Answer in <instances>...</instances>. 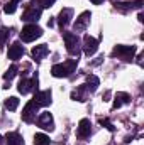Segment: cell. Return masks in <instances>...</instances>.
<instances>
[{
    "label": "cell",
    "instance_id": "obj_1",
    "mask_svg": "<svg viewBox=\"0 0 144 145\" xmlns=\"http://www.w3.org/2000/svg\"><path fill=\"white\" fill-rule=\"evenodd\" d=\"M76 64H78V59H68L66 63H61V64H54L51 68V74L54 78H68L75 69H76Z\"/></svg>",
    "mask_w": 144,
    "mask_h": 145
},
{
    "label": "cell",
    "instance_id": "obj_2",
    "mask_svg": "<svg viewBox=\"0 0 144 145\" xmlns=\"http://www.w3.org/2000/svg\"><path fill=\"white\" fill-rule=\"evenodd\" d=\"M63 39H65V44H66V51L71 56L78 57V54L81 51V40H80V37L76 36V34H73V32H65Z\"/></svg>",
    "mask_w": 144,
    "mask_h": 145
},
{
    "label": "cell",
    "instance_id": "obj_3",
    "mask_svg": "<svg viewBox=\"0 0 144 145\" xmlns=\"http://www.w3.org/2000/svg\"><path fill=\"white\" fill-rule=\"evenodd\" d=\"M41 36H42V29L39 25H36V24H27L20 31V39L24 42H32V40H36L37 37Z\"/></svg>",
    "mask_w": 144,
    "mask_h": 145
},
{
    "label": "cell",
    "instance_id": "obj_4",
    "mask_svg": "<svg viewBox=\"0 0 144 145\" xmlns=\"http://www.w3.org/2000/svg\"><path fill=\"white\" fill-rule=\"evenodd\" d=\"M134 54H136V46H115L112 51V56L124 61H131Z\"/></svg>",
    "mask_w": 144,
    "mask_h": 145
},
{
    "label": "cell",
    "instance_id": "obj_5",
    "mask_svg": "<svg viewBox=\"0 0 144 145\" xmlns=\"http://www.w3.org/2000/svg\"><path fill=\"white\" fill-rule=\"evenodd\" d=\"M17 89H19V93H22V95H27V93H31V91H36L37 89V74H34L31 79L22 78L20 83H19V86H17Z\"/></svg>",
    "mask_w": 144,
    "mask_h": 145
},
{
    "label": "cell",
    "instance_id": "obj_6",
    "mask_svg": "<svg viewBox=\"0 0 144 145\" xmlns=\"http://www.w3.org/2000/svg\"><path fill=\"white\" fill-rule=\"evenodd\" d=\"M41 14H42V8L39 5H36V3H31L26 8V12L22 14V20H26V22H36V20H39Z\"/></svg>",
    "mask_w": 144,
    "mask_h": 145
},
{
    "label": "cell",
    "instance_id": "obj_7",
    "mask_svg": "<svg viewBox=\"0 0 144 145\" xmlns=\"http://www.w3.org/2000/svg\"><path fill=\"white\" fill-rule=\"evenodd\" d=\"M37 110H39V105H37L34 100H31V101L26 105V108L22 110V120L27 121V123H32V121L36 120Z\"/></svg>",
    "mask_w": 144,
    "mask_h": 145
},
{
    "label": "cell",
    "instance_id": "obj_8",
    "mask_svg": "<svg viewBox=\"0 0 144 145\" xmlns=\"http://www.w3.org/2000/svg\"><path fill=\"white\" fill-rule=\"evenodd\" d=\"M37 125H39L41 128H44V130L53 132V130H54V120H53V115H51L49 111H42V113L39 115V118H37Z\"/></svg>",
    "mask_w": 144,
    "mask_h": 145
},
{
    "label": "cell",
    "instance_id": "obj_9",
    "mask_svg": "<svg viewBox=\"0 0 144 145\" xmlns=\"http://www.w3.org/2000/svg\"><path fill=\"white\" fill-rule=\"evenodd\" d=\"M97 49H98V40L95 37L87 34V36L83 37V51H85V54L87 56H93L97 52Z\"/></svg>",
    "mask_w": 144,
    "mask_h": 145
},
{
    "label": "cell",
    "instance_id": "obj_10",
    "mask_svg": "<svg viewBox=\"0 0 144 145\" xmlns=\"http://www.w3.org/2000/svg\"><path fill=\"white\" fill-rule=\"evenodd\" d=\"M90 19H92V14H90V12H83V14L76 19V22L73 24L75 32H81V31H85V29L88 27V24H90Z\"/></svg>",
    "mask_w": 144,
    "mask_h": 145
},
{
    "label": "cell",
    "instance_id": "obj_11",
    "mask_svg": "<svg viewBox=\"0 0 144 145\" xmlns=\"http://www.w3.org/2000/svg\"><path fill=\"white\" fill-rule=\"evenodd\" d=\"M76 133H78V137H80V138H87V137H90V133H92V123H90V120H88V118L80 120Z\"/></svg>",
    "mask_w": 144,
    "mask_h": 145
},
{
    "label": "cell",
    "instance_id": "obj_12",
    "mask_svg": "<svg viewBox=\"0 0 144 145\" xmlns=\"http://www.w3.org/2000/svg\"><path fill=\"white\" fill-rule=\"evenodd\" d=\"M39 106H48L51 105V89H44V91H37L32 98Z\"/></svg>",
    "mask_w": 144,
    "mask_h": 145
},
{
    "label": "cell",
    "instance_id": "obj_13",
    "mask_svg": "<svg viewBox=\"0 0 144 145\" xmlns=\"http://www.w3.org/2000/svg\"><path fill=\"white\" fill-rule=\"evenodd\" d=\"M24 56V47L20 46V42H14L10 47H9V59L12 61H17L19 57Z\"/></svg>",
    "mask_w": 144,
    "mask_h": 145
},
{
    "label": "cell",
    "instance_id": "obj_14",
    "mask_svg": "<svg viewBox=\"0 0 144 145\" xmlns=\"http://www.w3.org/2000/svg\"><path fill=\"white\" fill-rule=\"evenodd\" d=\"M71 17H73L71 8H63V10L59 12V15H58V24H59V27H61V29L66 27V25L71 22Z\"/></svg>",
    "mask_w": 144,
    "mask_h": 145
},
{
    "label": "cell",
    "instance_id": "obj_15",
    "mask_svg": "<svg viewBox=\"0 0 144 145\" xmlns=\"http://www.w3.org/2000/svg\"><path fill=\"white\" fill-rule=\"evenodd\" d=\"M115 5V8L117 10H120V12H127V10H132V8H141V5H143V2L141 0H137V2H124V3H114Z\"/></svg>",
    "mask_w": 144,
    "mask_h": 145
},
{
    "label": "cell",
    "instance_id": "obj_16",
    "mask_svg": "<svg viewBox=\"0 0 144 145\" xmlns=\"http://www.w3.org/2000/svg\"><path fill=\"white\" fill-rule=\"evenodd\" d=\"M126 103H131V95H127V93H117L115 100H114V110L120 108Z\"/></svg>",
    "mask_w": 144,
    "mask_h": 145
},
{
    "label": "cell",
    "instance_id": "obj_17",
    "mask_svg": "<svg viewBox=\"0 0 144 145\" xmlns=\"http://www.w3.org/2000/svg\"><path fill=\"white\" fill-rule=\"evenodd\" d=\"M48 52H49V47H48L46 44H41V46H36V47L32 49V52H31V54H32V57H34L36 61H41Z\"/></svg>",
    "mask_w": 144,
    "mask_h": 145
},
{
    "label": "cell",
    "instance_id": "obj_18",
    "mask_svg": "<svg viewBox=\"0 0 144 145\" xmlns=\"http://www.w3.org/2000/svg\"><path fill=\"white\" fill-rule=\"evenodd\" d=\"M22 144H24V140L17 132H10V133L5 135V145H22Z\"/></svg>",
    "mask_w": 144,
    "mask_h": 145
},
{
    "label": "cell",
    "instance_id": "obj_19",
    "mask_svg": "<svg viewBox=\"0 0 144 145\" xmlns=\"http://www.w3.org/2000/svg\"><path fill=\"white\" fill-rule=\"evenodd\" d=\"M87 93H88V88H87V84H81V86H78V89H75V91L71 93V100L85 101V98H87Z\"/></svg>",
    "mask_w": 144,
    "mask_h": 145
},
{
    "label": "cell",
    "instance_id": "obj_20",
    "mask_svg": "<svg viewBox=\"0 0 144 145\" xmlns=\"http://www.w3.org/2000/svg\"><path fill=\"white\" fill-rule=\"evenodd\" d=\"M98 84H100V81H98V78H97L95 74H88V76H87V88H88L90 93H93V91L98 88Z\"/></svg>",
    "mask_w": 144,
    "mask_h": 145
},
{
    "label": "cell",
    "instance_id": "obj_21",
    "mask_svg": "<svg viewBox=\"0 0 144 145\" xmlns=\"http://www.w3.org/2000/svg\"><path fill=\"white\" fill-rule=\"evenodd\" d=\"M34 145H51V140L46 133H36L34 135Z\"/></svg>",
    "mask_w": 144,
    "mask_h": 145
},
{
    "label": "cell",
    "instance_id": "obj_22",
    "mask_svg": "<svg viewBox=\"0 0 144 145\" xmlns=\"http://www.w3.org/2000/svg\"><path fill=\"white\" fill-rule=\"evenodd\" d=\"M17 106H19V100H17L15 96H10V98H7V100H5V108L9 110V111L17 110Z\"/></svg>",
    "mask_w": 144,
    "mask_h": 145
},
{
    "label": "cell",
    "instance_id": "obj_23",
    "mask_svg": "<svg viewBox=\"0 0 144 145\" xmlns=\"http://www.w3.org/2000/svg\"><path fill=\"white\" fill-rule=\"evenodd\" d=\"M17 71H19V68H17V64H12L7 71H5V74H3V79H7V81H10L15 74H17Z\"/></svg>",
    "mask_w": 144,
    "mask_h": 145
},
{
    "label": "cell",
    "instance_id": "obj_24",
    "mask_svg": "<svg viewBox=\"0 0 144 145\" xmlns=\"http://www.w3.org/2000/svg\"><path fill=\"white\" fill-rule=\"evenodd\" d=\"M15 8H17V2L10 0V2H7V3H5L3 12H5V14H14V12H15Z\"/></svg>",
    "mask_w": 144,
    "mask_h": 145
},
{
    "label": "cell",
    "instance_id": "obj_25",
    "mask_svg": "<svg viewBox=\"0 0 144 145\" xmlns=\"http://www.w3.org/2000/svg\"><path fill=\"white\" fill-rule=\"evenodd\" d=\"M56 0H34L32 3H36V5H39L41 8H48V7H51L53 3H54Z\"/></svg>",
    "mask_w": 144,
    "mask_h": 145
},
{
    "label": "cell",
    "instance_id": "obj_26",
    "mask_svg": "<svg viewBox=\"0 0 144 145\" xmlns=\"http://www.w3.org/2000/svg\"><path fill=\"white\" fill-rule=\"evenodd\" d=\"M7 37H9V31H7L5 27H0V47H2L3 44H5Z\"/></svg>",
    "mask_w": 144,
    "mask_h": 145
},
{
    "label": "cell",
    "instance_id": "obj_27",
    "mask_svg": "<svg viewBox=\"0 0 144 145\" xmlns=\"http://www.w3.org/2000/svg\"><path fill=\"white\" fill-rule=\"evenodd\" d=\"M100 123H102V125H104V127H105L107 130H110V132H114V127H112V123L108 121L107 118H102V120H100Z\"/></svg>",
    "mask_w": 144,
    "mask_h": 145
},
{
    "label": "cell",
    "instance_id": "obj_28",
    "mask_svg": "<svg viewBox=\"0 0 144 145\" xmlns=\"http://www.w3.org/2000/svg\"><path fill=\"white\" fill-rule=\"evenodd\" d=\"M90 2H92V3H95V5H98V3H102L104 0H90Z\"/></svg>",
    "mask_w": 144,
    "mask_h": 145
},
{
    "label": "cell",
    "instance_id": "obj_29",
    "mask_svg": "<svg viewBox=\"0 0 144 145\" xmlns=\"http://www.w3.org/2000/svg\"><path fill=\"white\" fill-rule=\"evenodd\" d=\"M139 22H144V15H143V12H139Z\"/></svg>",
    "mask_w": 144,
    "mask_h": 145
},
{
    "label": "cell",
    "instance_id": "obj_30",
    "mask_svg": "<svg viewBox=\"0 0 144 145\" xmlns=\"http://www.w3.org/2000/svg\"><path fill=\"white\" fill-rule=\"evenodd\" d=\"M2 140H3V138H2V135H0V145H2Z\"/></svg>",
    "mask_w": 144,
    "mask_h": 145
},
{
    "label": "cell",
    "instance_id": "obj_31",
    "mask_svg": "<svg viewBox=\"0 0 144 145\" xmlns=\"http://www.w3.org/2000/svg\"><path fill=\"white\" fill-rule=\"evenodd\" d=\"M14 2H17V3H19V2H20V0H14Z\"/></svg>",
    "mask_w": 144,
    "mask_h": 145
}]
</instances>
